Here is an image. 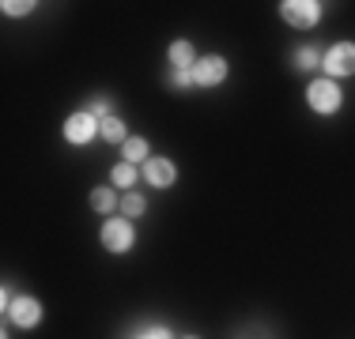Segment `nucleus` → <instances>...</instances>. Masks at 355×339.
Masks as SVG:
<instances>
[{
    "label": "nucleus",
    "mask_w": 355,
    "mask_h": 339,
    "mask_svg": "<svg viewBox=\"0 0 355 339\" xmlns=\"http://www.w3.org/2000/svg\"><path fill=\"white\" fill-rule=\"evenodd\" d=\"M171 87H197L189 68H174V72H171Z\"/></svg>",
    "instance_id": "obj_17"
},
{
    "label": "nucleus",
    "mask_w": 355,
    "mask_h": 339,
    "mask_svg": "<svg viewBox=\"0 0 355 339\" xmlns=\"http://www.w3.org/2000/svg\"><path fill=\"white\" fill-rule=\"evenodd\" d=\"M223 80H227V61L219 53L200 57V61L193 64V83H197V87H216V83H223Z\"/></svg>",
    "instance_id": "obj_6"
},
{
    "label": "nucleus",
    "mask_w": 355,
    "mask_h": 339,
    "mask_svg": "<svg viewBox=\"0 0 355 339\" xmlns=\"http://www.w3.org/2000/svg\"><path fill=\"white\" fill-rule=\"evenodd\" d=\"M91 208H95L98 215H114V208H121V200L114 196V189H95L91 192Z\"/></svg>",
    "instance_id": "obj_10"
},
{
    "label": "nucleus",
    "mask_w": 355,
    "mask_h": 339,
    "mask_svg": "<svg viewBox=\"0 0 355 339\" xmlns=\"http://www.w3.org/2000/svg\"><path fill=\"white\" fill-rule=\"evenodd\" d=\"M110 185H117V189H132V185H137V166L117 163L114 170H110Z\"/></svg>",
    "instance_id": "obj_11"
},
{
    "label": "nucleus",
    "mask_w": 355,
    "mask_h": 339,
    "mask_svg": "<svg viewBox=\"0 0 355 339\" xmlns=\"http://www.w3.org/2000/svg\"><path fill=\"white\" fill-rule=\"evenodd\" d=\"M280 15H284L287 27L310 30V27H318V19H321V4H318V0H284Z\"/></svg>",
    "instance_id": "obj_2"
},
{
    "label": "nucleus",
    "mask_w": 355,
    "mask_h": 339,
    "mask_svg": "<svg viewBox=\"0 0 355 339\" xmlns=\"http://www.w3.org/2000/svg\"><path fill=\"white\" fill-rule=\"evenodd\" d=\"M144 339H174V336H171V328L155 324V328H148V332H144Z\"/></svg>",
    "instance_id": "obj_19"
},
{
    "label": "nucleus",
    "mask_w": 355,
    "mask_h": 339,
    "mask_svg": "<svg viewBox=\"0 0 355 339\" xmlns=\"http://www.w3.org/2000/svg\"><path fill=\"white\" fill-rule=\"evenodd\" d=\"M182 339H197V336H182Z\"/></svg>",
    "instance_id": "obj_20"
},
{
    "label": "nucleus",
    "mask_w": 355,
    "mask_h": 339,
    "mask_svg": "<svg viewBox=\"0 0 355 339\" xmlns=\"http://www.w3.org/2000/svg\"><path fill=\"white\" fill-rule=\"evenodd\" d=\"M98 136H103L106 143H125V140H129V132H125V121H121V117H106V121H103V132H98Z\"/></svg>",
    "instance_id": "obj_13"
},
{
    "label": "nucleus",
    "mask_w": 355,
    "mask_h": 339,
    "mask_svg": "<svg viewBox=\"0 0 355 339\" xmlns=\"http://www.w3.org/2000/svg\"><path fill=\"white\" fill-rule=\"evenodd\" d=\"M140 339H144V336H140Z\"/></svg>",
    "instance_id": "obj_21"
},
{
    "label": "nucleus",
    "mask_w": 355,
    "mask_h": 339,
    "mask_svg": "<svg viewBox=\"0 0 355 339\" xmlns=\"http://www.w3.org/2000/svg\"><path fill=\"white\" fill-rule=\"evenodd\" d=\"M295 68H302V72H310V68H321V53H318L314 46L299 49V53H295Z\"/></svg>",
    "instance_id": "obj_15"
},
{
    "label": "nucleus",
    "mask_w": 355,
    "mask_h": 339,
    "mask_svg": "<svg viewBox=\"0 0 355 339\" xmlns=\"http://www.w3.org/2000/svg\"><path fill=\"white\" fill-rule=\"evenodd\" d=\"M110 109H114V106H110V98H95V102H91V113H95L98 121H106V117H114Z\"/></svg>",
    "instance_id": "obj_18"
},
{
    "label": "nucleus",
    "mask_w": 355,
    "mask_h": 339,
    "mask_svg": "<svg viewBox=\"0 0 355 339\" xmlns=\"http://www.w3.org/2000/svg\"><path fill=\"white\" fill-rule=\"evenodd\" d=\"M306 102H310V109H314V113H336V109H340V102H344V91H340V83L336 80H314L306 87Z\"/></svg>",
    "instance_id": "obj_1"
},
{
    "label": "nucleus",
    "mask_w": 355,
    "mask_h": 339,
    "mask_svg": "<svg viewBox=\"0 0 355 339\" xmlns=\"http://www.w3.org/2000/svg\"><path fill=\"white\" fill-rule=\"evenodd\" d=\"M166 57H171V68H189V72H193V64L200 61L193 42H174V46L166 49Z\"/></svg>",
    "instance_id": "obj_9"
},
{
    "label": "nucleus",
    "mask_w": 355,
    "mask_h": 339,
    "mask_svg": "<svg viewBox=\"0 0 355 339\" xmlns=\"http://www.w3.org/2000/svg\"><path fill=\"white\" fill-rule=\"evenodd\" d=\"M321 68L329 72V80H336V75H355V42H336V46L321 57Z\"/></svg>",
    "instance_id": "obj_5"
},
{
    "label": "nucleus",
    "mask_w": 355,
    "mask_h": 339,
    "mask_svg": "<svg viewBox=\"0 0 355 339\" xmlns=\"http://www.w3.org/2000/svg\"><path fill=\"white\" fill-rule=\"evenodd\" d=\"M0 8H4V15H12V19H15V15H31V12H35V0H4Z\"/></svg>",
    "instance_id": "obj_16"
},
{
    "label": "nucleus",
    "mask_w": 355,
    "mask_h": 339,
    "mask_svg": "<svg viewBox=\"0 0 355 339\" xmlns=\"http://www.w3.org/2000/svg\"><path fill=\"white\" fill-rule=\"evenodd\" d=\"M132 241H137V234H132V223L125 215L121 219L110 215L106 223H103V245H106L110 253H129Z\"/></svg>",
    "instance_id": "obj_4"
},
{
    "label": "nucleus",
    "mask_w": 355,
    "mask_h": 339,
    "mask_svg": "<svg viewBox=\"0 0 355 339\" xmlns=\"http://www.w3.org/2000/svg\"><path fill=\"white\" fill-rule=\"evenodd\" d=\"M144 181H148L151 189H171L178 181V166L171 158H148V163H144Z\"/></svg>",
    "instance_id": "obj_7"
},
{
    "label": "nucleus",
    "mask_w": 355,
    "mask_h": 339,
    "mask_svg": "<svg viewBox=\"0 0 355 339\" xmlns=\"http://www.w3.org/2000/svg\"><path fill=\"white\" fill-rule=\"evenodd\" d=\"M144 211H148V200H144L140 192H125L121 196V215L125 219H140Z\"/></svg>",
    "instance_id": "obj_14"
},
{
    "label": "nucleus",
    "mask_w": 355,
    "mask_h": 339,
    "mask_svg": "<svg viewBox=\"0 0 355 339\" xmlns=\"http://www.w3.org/2000/svg\"><path fill=\"white\" fill-rule=\"evenodd\" d=\"M121 151H125V163H144L148 158V140H140V136H129V140L121 143Z\"/></svg>",
    "instance_id": "obj_12"
},
{
    "label": "nucleus",
    "mask_w": 355,
    "mask_h": 339,
    "mask_svg": "<svg viewBox=\"0 0 355 339\" xmlns=\"http://www.w3.org/2000/svg\"><path fill=\"white\" fill-rule=\"evenodd\" d=\"M8 320H12L15 328H35L38 320H42V305H38V298H15L12 305H8Z\"/></svg>",
    "instance_id": "obj_8"
},
{
    "label": "nucleus",
    "mask_w": 355,
    "mask_h": 339,
    "mask_svg": "<svg viewBox=\"0 0 355 339\" xmlns=\"http://www.w3.org/2000/svg\"><path fill=\"white\" fill-rule=\"evenodd\" d=\"M98 132H103V121H98V117L91 113V109H80V113H72L69 121H64V140L76 143V147L91 143Z\"/></svg>",
    "instance_id": "obj_3"
}]
</instances>
